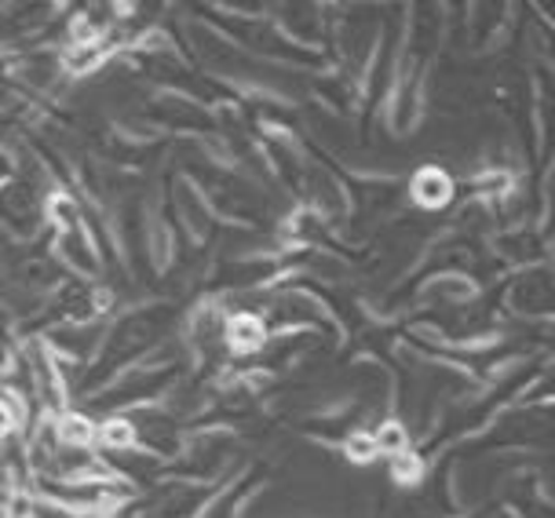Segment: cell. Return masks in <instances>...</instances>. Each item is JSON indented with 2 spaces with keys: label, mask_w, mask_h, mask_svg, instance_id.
Returning <instances> with one entry per match:
<instances>
[{
  "label": "cell",
  "mask_w": 555,
  "mask_h": 518,
  "mask_svg": "<svg viewBox=\"0 0 555 518\" xmlns=\"http://www.w3.org/2000/svg\"><path fill=\"white\" fill-rule=\"evenodd\" d=\"M231 340H234V347H256L263 340V328H260V322H249V318H242V322L234 325V333H231Z\"/></svg>",
  "instance_id": "cell-1"
},
{
  "label": "cell",
  "mask_w": 555,
  "mask_h": 518,
  "mask_svg": "<svg viewBox=\"0 0 555 518\" xmlns=\"http://www.w3.org/2000/svg\"><path fill=\"white\" fill-rule=\"evenodd\" d=\"M63 435L69 438V442H92V427H88L85 420H66V427H63Z\"/></svg>",
  "instance_id": "cell-2"
}]
</instances>
